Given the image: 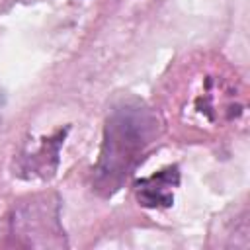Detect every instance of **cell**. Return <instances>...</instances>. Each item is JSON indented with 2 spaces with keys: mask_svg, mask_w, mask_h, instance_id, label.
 I'll list each match as a JSON object with an SVG mask.
<instances>
[{
  "mask_svg": "<svg viewBox=\"0 0 250 250\" xmlns=\"http://www.w3.org/2000/svg\"><path fill=\"white\" fill-rule=\"evenodd\" d=\"M156 133V117L141 102H123L111 109L100 160L96 166V188L105 193L119 189L123 180L131 174L145 148Z\"/></svg>",
  "mask_w": 250,
  "mask_h": 250,
  "instance_id": "6da1fadb",
  "label": "cell"
},
{
  "mask_svg": "<svg viewBox=\"0 0 250 250\" xmlns=\"http://www.w3.org/2000/svg\"><path fill=\"white\" fill-rule=\"evenodd\" d=\"M178 184L176 168L158 172L156 176L139 184V201L145 207H168L172 203V186Z\"/></svg>",
  "mask_w": 250,
  "mask_h": 250,
  "instance_id": "7a4b0ae2",
  "label": "cell"
}]
</instances>
